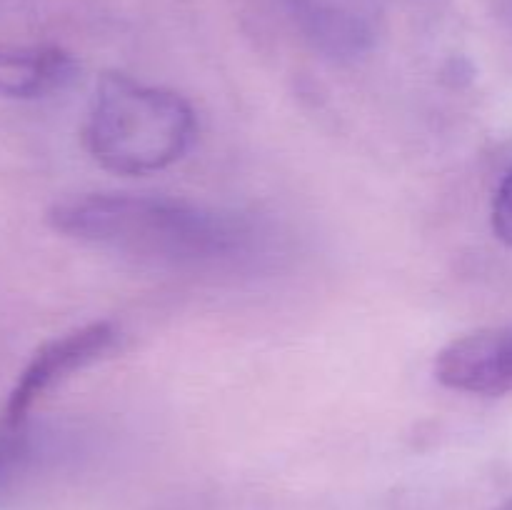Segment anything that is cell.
<instances>
[{
  "label": "cell",
  "mask_w": 512,
  "mask_h": 510,
  "mask_svg": "<svg viewBox=\"0 0 512 510\" xmlns=\"http://www.w3.org/2000/svg\"><path fill=\"white\" fill-rule=\"evenodd\" d=\"M65 238L160 265H210L255 245V223L235 210L145 193H85L48 210Z\"/></svg>",
  "instance_id": "obj_1"
},
{
  "label": "cell",
  "mask_w": 512,
  "mask_h": 510,
  "mask_svg": "<svg viewBox=\"0 0 512 510\" xmlns=\"http://www.w3.org/2000/svg\"><path fill=\"white\" fill-rule=\"evenodd\" d=\"M198 135L188 100L125 73L98 80L83 123V145L115 175H153L185 158Z\"/></svg>",
  "instance_id": "obj_2"
},
{
  "label": "cell",
  "mask_w": 512,
  "mask_h": 510,
  "mask_svg": "<svg viewBox=\"0 0 512 510\" xmlns=\"http://www.w3.org/2000/svg\"><path fill=\"white\" fill-rule=\"evenodd\" d=\"M120 338L123 335H120L118 325L110 323V320H95V323L80 325L70 333L58 335L43 348L35 350V355L15 380L8 400H5L3 425L20 428L33 405L48 390L113 353L120 345Z\"/></svg>",
  "instance_id": "obj_3"
},
{
  "label": "cell",
  "mask_w": 512,
  "mask_h": 510,
  "mask_svg": "<svg viewBox=\"0 0 512 510\" xmlns=\"http://www.w3.org/2000/svg\"><path fill=\"white\" fill-rule=\"evenodd\" d=\"M305 40L325 58L353 63L378 43L383 0H280Z\"/></svg>",
  "instance_id": "obj_4"
},
{
  "label": "cell",
  "mask_w": 512,
  "mask_h": 510,
  "mask_svg": "<svg viewBox=\"0 0 512 510\" xmlns=\"http://www.w3.org/2000/svg\"><path fill=\"white\" fill-rule=\"evenodd\" d=\"M443 388L465 395L512 393V325L483 328L450 340L435 358Z\"/></svg>",
  "instance_id": "obj_5"
},
{
  "label": "cell",
  "mask_w": 512,
  "mask_h": 510,
  "mask_svg": "<svg viewBox=\"0 0 512 510\" xmlns=\"http://www.w3.org/2000/svg\"><path fill=\"white\" fill-rule=\"evenodd\" d=\"M78 75V60L55 45L0 48V95L35 100L68 88Z\"/></svg>",
  "instance_id": "obj_6"
},
{
  "label": "cell",
  "mask_w": 512,
  "mask_h": 510,
  "mask_svg": "<svg viewBox=\"0 0 512 510\" xmlns=\"http://www.w3.org/2000/svg\"><path fill=\"white\" fill-rule=\"evenodd\" d=\"M490 223H493L495 238L512 248V165L508 173L503 175V180H500L498 190H495Z\"/></svg>",
  "instance_id": "obj_7"
},
{
  "label": "cell",
  "mask_w": 512,
  "mask_h": 510,
  "mask_svg": "<svg viewBox=\"0 0 512 510\" xmlns=\"http://www.w3.org/2000/svg\"><path fill=\"white\" fill-rule=\"evenodd\" d=\"M28 453L30 443L23 430L3 425V430H0V480L13 475L23 465V460L28 458Z\"/></svg>",
  "instance_id": "obj_8"
},
{
  "label": "cell",
  "mask_w": 512,
  "mask_h": 510,
  "mask_svg": "<svg viewBox=\"0 0 512 510\" xmlns=\"http://www.w3.org/2000/svg\"><path fill=\"white\" fill-rule=\"evenodd\" d=\"M498 510H512V495H510V498L508 500H505V503L503 505H500V508Z\"/></svg>",
  "instance_id": "obj_9"
}]
</instances>
